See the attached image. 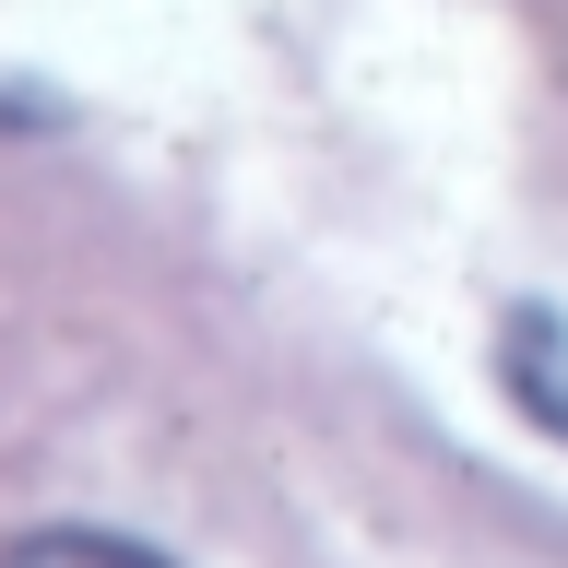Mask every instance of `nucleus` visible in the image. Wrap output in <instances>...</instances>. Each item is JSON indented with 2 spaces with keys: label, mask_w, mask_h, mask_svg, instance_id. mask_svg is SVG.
Wrapping results in <instances>:
<instances>
[{
  "label": "nucleus",
  "mask_w": 568,
  "mask_h": 568,
  "mask_svg": "<svg viewBox=\"0 0 568 568\" xmlns=\"http://www.w3.org/2000/svg\"><path fill=\"white\" fill-rule=\"evenodd\" d=\"M0 568H166V557H142L119 532H36V545H12Z\"/></svg>",
  "instance_id": "obj_1"
}]
</instances>
